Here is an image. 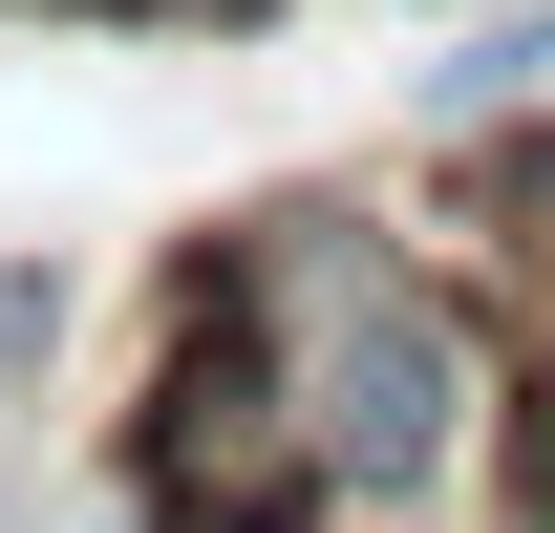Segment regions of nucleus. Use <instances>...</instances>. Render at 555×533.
<instances>
[{"instance_id": "f257e3e1", "label": "nucleus", "mask_w": 555, "mask_h": 533, "mask_svg": "<svg viewBox=\"0 0 555 533\" xmlns=\"http://www.w3.org/2000/svg\"><path fill=\"white\" fill-rule=\"evenodd\" d=\"M171 277H214L235 321H257L278 405H299V448H321V491H343V533H427L491 491V427H513V341H491V299L427 235H385L363 193H257L214 213Z\"/></svg>"}, {"instance_id": "f03ea898", "label": "nucleus", "mask_w": 555, "mask_h": 533, "mask_svg": "<svg viewBox=\"0 0 555 533\" xmlns=\"http://www.w3.org/2000/svg\"><path fill=\"white\" fill-rule=\"evenodd\" d=\"M107 491H129V533H343L257 321L214 277H150V385L107 405Z\"/></svg>"}, {"instance_id": "7ed1b4c3", "label": "nucleus", "mask_w": 555, "mask_h": 533, "mask_svg": "<svg viewBox=\"0 0 555 533\" xmlns=\"http://www.w3.org/2000/svg\"><path fill=\"white\" fill-rule=\"evenodd\" d=\"M449 213L555 299V107H534V129H449Z\"/></svg>"}, {"instance_id": "20e7f679", "label": "nucleus", "mask_w": 555, "mask_h": 533, "mask_svg": "<svg viewBox=\"0 0 555 533\" xmlns=\"http://www.w3.org/2000/svg\"><path fill=\"white\" fill-rule=\"evenodd\" d=\"M43 363H65V257H0V533L43 512V491H22V427H43Z\"/></svg>"}, {"instance_id": "39448f33", "label": "nucleus", "mask_w": 555, "mask_h": 533, "mask_svg": "<svg viewBox=\"0 0 555 533\" xmlns=\"http://www.w3.org/2000/svg\"><path fill=\"white\" fill-rule=\"evenodd\" d=\"M491 512H513V533H555V341L513 363V427H491Z\"/></svg>"}, {"instance_id": "423d86ee", "label": "nucleus", "mask_w": 555, "mask_h": 533, "mask_svg": "<svg viewBox=\"0 0 555 533\" xmlns=\"http://www.w3.org/2000/svg\"><path fill=\"white\" fill-rule=\"evenodd\" d=\"M43 22H129V43H257L278 0H43Z\"/></svg>"}, {"instance_id": "0eeeda50", "label": "nucleus", "mask_w": 555, "mask_h": 533, "mask_svg": "<svg viewBox=\"0 0 555 533\" xmlns=\"http://www.w3.org/2000/svg\"><path fill=\"white\" fill-rule=\"evenodd\" d=\"M406 22H491V0H406Z\"/></svg>"}]
</instances>
